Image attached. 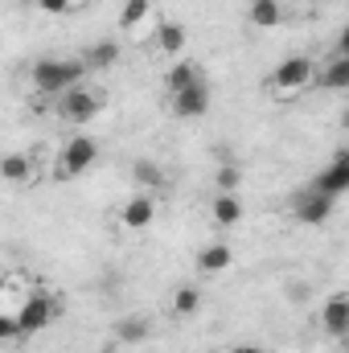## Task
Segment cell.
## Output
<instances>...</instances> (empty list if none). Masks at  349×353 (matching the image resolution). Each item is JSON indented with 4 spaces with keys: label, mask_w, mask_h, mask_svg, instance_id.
Masks as SVG:
<instances>
[{
    "label": "cell",
    "mask_w": 349,
    "mask_h": 353,
    "mask_svg": "<svg viewBox=\"0 0 349 353\" xmlns=\"http://www.w3.org/2000/svg\"><path fill=\"white\" fill-rule=\"evenodd\" d=\"M312 83H317V62H312L308 54H292V58H283V62L267 74V90H271V99H279V103L300 99Z\"/></svg>",
    "instance_id": "obj_1"
},
{
    "label": "cell",
    "mask_w": 349,
    "mask_h": 353,
    "mask_svg": "<svg viewBox=\"0 0 349 353\" xmlns=\"http://www.w3.org/2000/svg\"><path fill=\"white\" fill-rule=\"evenodd\" d=\"M29 79H33V90H37V94L58 99L62 90L79 87V83L87 79V66H83L79 58H41V62H33Z\"/></svg>",
    "instance_id": "obj_2"
},
{
    "label": "cell",
    "mask_w": 349,
    "mask_h": 353,
    "mask_svg": "<svg viewBox=\"0 0 349 353\" xmlns=\"http://www.w3.org/2000/svg\"><path fill=\"white\" fill-rule=\"evenodd\" d=\"M99 107H103V94H99V90H90L87 83L62 90V94L54 99L58 119H62V123H70V128H87L90 119L99 115Z\"/></svg>",
    "instance_id": "obj_3"
},
{
    "label": "cell",
    "mask_w": 349,
    "mask_h": 353,
    "mask_svg": "<svg viewBox=\"0 0 349 353\" xmlns=\"http://www.w3.org/2000/svg\"><path fill=\"white\" fill-rule=\"evenodd\" d=\"M54 316H58V304H54L46 292H33V296H25V300H21V308L12 312V321H17V337L46 333V329L54 325Z\"/></svg>",
    "instance_id": "obj_4"
},
{
    "label": "cell",
    "mask_w": 349,
    "mask_h": 353,
    "mask_svg": "<svg viewBox=\"0 0 349 353\" xmlns=\"http://www.w3.org/2000/svg\"><path fill=\"white\" fill-rule=\"evenodd\" d=\"M157 25H161V12H157L152 0H123V8H119V29H123V37H132V41H152Z\"/></svg>",
    "instance_id": "obj_5"
},
{
    "label": "cell",
    "mask_w": 349,
    "mask_h": 353,
    "mask_svg": "<svg viewBox=\"0 0 349 353\" xmlns=\"http://www.w3.org/2000/svg\"><path fill=\"white\" fill-rule=\"evenodd\" d=\"M99 161V144L90 136H70L58 152V181H70V176H83Z\"/></svg>",
    "instance_id": "obj_6"
},
{
    "label": "cell",
    "mask_w": 349,
    "mask_h": 353,
    "mask_svg": "<svg viewBox=\"0 0 349 353\" xmlns=\"http://www.w3.org/2000/svg\"><path fill=\"white\" fill-rule=\"evenodd\" d=\"M333 197H325V193H317V189H304L296 201H292V218L300 222V226H325L329 218H333Z\"/></svg>",
    "instance_id": "obj_7"
},
{
    "label": "cell",
    "mask_w": 349,
    "mask_h": 353,
    "mask_svg": "<svg viewBox=\"0 0 349 353\" xmlns=\"http://www.w3.org/2000/svg\"><path fill=\"white\" fill-rule=\"evenodd\" d=\"M210 103H214V90H210V83H193V87L169 94V107H173L177 119H201V115L210 111Z\"/></svg>",
    "instance_id": "obj_8"
},
{
    "label": "cell",
    "mask_w": 349,
    "mask_h": 353,
    "mask_svg": "<svg viewBox=\"0 0 349 353\" xmlns=\"http://www.w3.org/2000/svg\"><path fill=\"white\" fill-rule=\"evenodd\" d=\"M308 189H317V193H325V197H333V201H337V197L349 189V152H337V157H333V165H325Z\"/></svg>",
    "instance_id": "obj_9"
},
{
    "label": "cell",
    "mask_w": 349,
    "mask_h": 353,
    "mask_svg": "<svg viewBox=\"0 0 349 353\" xmlns=\"http://www.w3.org/2000/svg\"><path fill=\"white\" fill-rule=\"evenodd\" d=\"M119 222H123L128 230H148V226L157 222V197H152V193H136V197L119 210Z\"/></svg>",
    "instance_id": "obj_10"
},
{
    "label": "cell",
    "mask_w": 349,
    "mask_h": 353,
    "mask_svg": "<svg viewBox=\"0 0 349 353\" xmlns=\"http://www.w3.org/2000/svg\"><path fill=\"white\" fill-rule=\"evenodd\" d=\"M235 263V251H230V243H210V247H201V255H197V275H206V279H218V275H226Z\"/></svg>",
    "instance_id": "obj_11"
},
{
    "label": "cell",
    "mask_w": 349,
    "mask_h": 353,
    "mask_svg": "<svg viewBox=\"0 0 349 353\" xmlns=\"http://www.w3.org/2000/svg\"><path fill=\"white\" fill-rule=\"evenodd\" d=\"M321 329H325L329 337H346L349 333V296L346 292H337V296L325 300V308H321Z\"/></svg>",
    "instance_id": "obj_12"
},
{
    "label": "cell",
    "mask_w": 349,
    "mask_h": 353,
    "mask_svg": "<svg viewBox=\"0 0 349 353\" xmlns=\"http://www.w3.org/2000/svg\"><path fill=\"white\" fill-rule=\"evenodd\" d=\"M79 62L87 66V74H94V70H111V66L119 62V41H115V37H99L94 46H87V50L79 54Z\"/></svg>",
    "instance_id": "obj_13"
},
{
    "label": "cell",
    "mask_w": 349,
    "mask_h": 353,
    "mask_svg": "<svg viewBox=\"0 0 349 353\" xmlns=\"http://www.w3.org/2000/svg\"><path fill=\"white\" fill-rule=\"evenodd\" d=\"M33 176H37L33 157H25V152H4V157H0V181H8V185H29Z\"/></svg>",
    "instance_id": "obj_14"
},
{
    "label": "cell",
    "mask_w": 349,
    "mask_h": 353,
    "mask_svg": "<svg viewBox=\"0 0 349 353\" xmlns=\"http://www.w3.org/2000/svg\"><path fill=\"white\" fill-rule=\"evenodd\" d=\"M185 41H189L185 25H177V21H165V17H161V25H157V33H152V46H157L161 54H181Z\"/></svg>",
    "instance_id": "obj_15"
},
{
    "label": "cell",
    "mask_w": 349,
    "mask_h": 353,
    "mask_svg": "<svg viewBox=\"0 0 349 353\" xmlns=\"http://www.w3.org/2000/svg\"><path fill=\"white\" fill-rule=\"evenodd\" d=\"M148 337H152V321L148 316H123L115 325V341L119 345H144Z\"/></svg>",
    "instance_id": "obj_16"
},
{
    "label": "cell",
    "mask_w": 349,
    "mask_h": 353,
    "mask_svg": "<svg viewBox=\"0 0 349 353\" xmlns=\"http://www.w3.org/2000/svg\"><path fill=\"white\" fill-rule=\"evenodd\" d=\"M193 83H206V74H201V66H197V62H189V58H185V62H173V66H169V74H165L169 94L193 87Z\"/></svg>",
    "instance_id": "obj_17"
},
{
    "label": "cell",
    "mask_w": 349,
    "mask_h": 353,
    "mask_svg": "<svg viewBox=\"0 0 349 353\" xmlns=\"http://www.w3.org/2000/svg\"><path fill=\"white\" fill-rule=\"evenodd\" d=\"M317 87L325 90H346L349 87V54H333L325 70H317Z\"/></svg>",
    "instance_id": "obj_18"
},
{
    "label": "cell",
    "mask_w": 349,
    "mask_h": 353,
    "mask_svg": "<svg viewBox=\"0 0 349 353\" xmlns=\"http://www.w3.org/2000/svg\"><path fill=\"white\" fill-rule=\"evenodd\" d=\"M210 214H214L218 226H239V222H243V201H239V193H218L214 205H210Z\"/></svg>",
    "instance_id": "obj_19"
},
{
    "label": "cell",
    "mask_w": 349,
    "mask_h": 353,
    "mask_svg": "<svg viewBox=\"0 0 349 353\" xmlns=\"http://www.w3.org/2000/svg\"><path fill=\"white\" fill-rule=\"evenodd\" d=\"M247 17H251L255 29H275L283 21V4L279 0H251L247 4Z\"/></svg>",
    "instance_id": "obj_20"
},
{
    "label": "cell",
    "mask_w": 349,
    "mask_h": 353,
    "mask_svg": "<svg viewBox=\"0 0 349 353\" xmlns=\"http://www.w3.org/2000/svg\"><path fill=\"white\" fill-rule=\"evenodd\" d=\"M201 308V292L197 288H177L173 292V316H193Z\"/></svg>",
    "instance_id": "obj_21"
},
{
    "label": "cell",
    "mask_w": 349,
    "mask_h": 353,
    "mask_svg": "<svg viewBox=\"0 0 349 353\" xmlns=\"http://www.w3.org/2000/svg\"><path fill=\"white\" fill-rule=\"evenodd\" d=\"M214 185H218V193H235V189L243 185V169L230 165V161H222V165L214 169Z\"/></svg>",
    "instance_id": "obj_22"
},
{
    "label": "cell",
    "mask_w": 349,
    "mask_h": 353,
    "mask_svg": "<svg viewBox=\"0 0 349 353\" xmlns=\"http://www.w3.org/2000/svg\"><path fill=\"white\" fill-rule=\"evenodd\" d=\"M132 181L161 189V185H165V173H161V165H152V161H136V165H132Z\"/></svg>",
    "instance_id": "obj_23"
},
{
    "label": "cell",
    "mask_w": 349,
    "mask_h": 353,
    "mask_svg": "<svg viewBox=\"0 0 349 353\" xmlns=\"http://www.w3.org/2000/svg\"><path fill=\"white\" fill-rule=\"evenodd\" d=\"M41 12H50V17H62V12H74V0H33Z\"/></svg>",
    "instance_id": "obj_24"
},
{
    "label": "cell",
    "mask_w": 349,
    "mask_h": 353,
    "mask_svg": "<svg viewBox=\"0 0 349 353\" xmlns=\"http://www.w3.org/2000/svg\"><path fill=\"white\" fill-rule=\"evenodd\" d=\"M0 341H17V321H12V312H0Z\"/></svg>",
    "instance_id": "obj_25"
},
{
    "label": "cell",
    "mask_w": 349,
    "mask_h": 353,
    "mask_svg": "<svg viewBox=\"0 0 349 353\" xmlns=\"http://www.w3.org/2000/svg\"><path fill=\"white\" fill-rule=\"evenodd\" d=\"M230 353H267V350H259V345H239V350H230Z\"/></svg>",
    "instance_id": "obj_26"
},
{
    "label": "cell",
    "mask_w": 349,
    "mask_h": 353,
    "mask_svg": "<svg viewBox=\"0 0 349 353\" xmlns=\"http://www.w3.org/2000/svg\"><path fill=\"white\" fill-rule=\"evenodd\" d=\"M279 4H283V8H288V4H304V0H279Z\"/></svg>",
    "instance_id": "obj_27"
}]
</instances>
